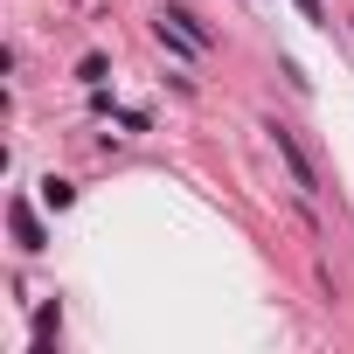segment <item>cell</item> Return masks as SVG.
Masks as SVG:
<instances>
[{
	"mask_svg": "<svg viewBox=\"0 0 354 354\" xmlns=\"http://www.w3.org/2000/svg\"><path fill=\"white\" fill-rule=\"evenodd\" d=\"M264 132H271V146L285 153L292 181H299V188H319V181H313V160H306V153H299V139H292V125H264Z\"/></svg>",
	"mask_w": 354,
	"mask_h": 354,
	"instance_id": "6da1fadb",
	"label": "cell"
},
{
	"mask_svg": "<svg viewBox=\"0 0 354 354\" xmlns=\"http://www.w3.org/2000/svg\"><path fill=\"white\" fill-rule=\"evenodd\" d=\"M15 236H21V250H42V223H35L28 202H15Z\"/></svg>",
	"mask_w": 354,
	"mask_h": 354,
	"instance_id": "7a4b0ae2",
	"label": "cell"
},
{
	"mask_svg": "<svg viewBox=\"0 0 354 354\" xmlns=\"http://www.w3.org/2000/svg\"><path fill=\"white\" fill-rule=\"evenodd\" d=\"M70 195H77V188H70V181H56V174L42 181V202H49V209H70Z\"/></svg>",
	"mask_w": 354,
	"mask_h": 354,
	"instance_id": "3957f363",
	"label": "cell"
},
{
	"mask_svg": "<svg viewBox=\"0 0 354 354\" xmlns=\"http://www.w3.org/2000/svg\"><path fill=\"white\" fill-rule=\"evenodd\" d=\"M77 77H84V84L97 91V84H104V56H84V63H77Z\"/></svg>",
	"mask_w": 354,
	"mask_h": 354,
	"instance_id": "277c9868",
	"label": "cell"
},
{
	"mask_svg": "<svg viewBox=\"0 0 354 354\" xmlns=\"http://www.w3.org/2000/svg\"><path fill=\"white\" fill-rule=\"evenodd\" d=\"M299 15H306V21H326V8H319V0H299Z\"/></svg>",
	"mask_w": 354,
	"mask_h": 354,
	"instance_id": "5b68a950",
	"label": "cell"
}]
</instances>
